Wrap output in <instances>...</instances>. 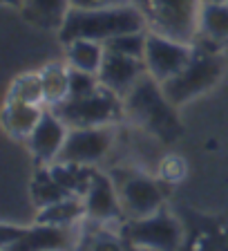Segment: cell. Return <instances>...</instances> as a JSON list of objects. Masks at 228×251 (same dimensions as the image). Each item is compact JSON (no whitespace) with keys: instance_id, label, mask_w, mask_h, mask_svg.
I'll list each match as a JSON object with an SVG mask.
<instances>
[{"instance_id":"obj_25","label":"cell","mask_w":228,"mask_h":251,"mask_svg":"<svg viewBox=\"0 0 228 251\" xmlns=\"http://www.w3.org/2000/svg\"><path fill=\"white\" fill-rule=\"evenodd\" d=\"M159 173H161V179H166V182H170V184H177V182H182L183 175H186V162L177 155H168L161 159Z\"/></svg>"},{"instance_id":"obj_8","label":"cell","mask_w":228,"mask_h":251,"mask_svg":"<svg viewBox=\"0 0 228 251\" xmlns=\"http://www.w3.org/2000/svg\"><path fill=\"white\" fill-rule=\"evenodd\" d=\"M114 141V132L110 126H96V128H72L68 139L63 144V151L56 162L65 164H90L101 162L110 152Z\"/></svg>"},{"instance_id":"obj_21","label":"cell","mask_w":228,"mask_h":251,"mask_svg":"<svg viewBox=\"0 0 228 251\" xmlns=\"http://www.w3.org/2000/svg\"><path fill=\"white\" fill-rule=\"evenodd\" d=\"M69 191L61 186V184L54 179V175L47 171H38L34 175V182H31V198H34V204L41 206V209H47L52 204L61 202V200H68L69 198Z\"/></svg>"},{"instance_id":"obj_18","label":"cell","mask_w":228,"mask_h":251,"mask_svg":"<svg viewBox=\"0 0 228 251\" xmlns=\"http://www.w3.org/2000/svg\"><path fill=\"white\" fill-rule=\"evenodd\" d=\"M49 173H52L54 179L65 191H69L72 195H78V198H83L88 193L90 184H92L94 175H96L94 171H90V166H83V164H65V162H54Z\"/></svg>"},{"instance_id":"obj_5","label":"cell","mask_w":228,"mask_h":251,"mask_svg":"<svg viewBox=\"0 0 228 251\" xmlns=\"http://www.w3.org/2000/svg\"><path fill=\"white\" fill-rule=\"evenodd\" d=\"M52 110L68 124V128H96L112 126L116 119H121L125 105L119 94L101 85L96 92L83 99H65L63 103L52 105Z\"/></svg>"},{"instance_id":"obj_24","label":"cell","mask_w":228,"mask_h":251,"mask_svg":"<svg viewBox=\"0 0 228 251\" xmlns=\"http://www.w3.org/2000/svg\"><path fill=\"white\" fill-rule=\"evenodd\" d=\"M99 88H101V81L96 74L69 68V99H83L88 94L96 92Z\"/></svg>"},{"instance_id":"obj_22","label":"cell","mask_w":228,"mask_h":251,"mask_svg":"<svg viewBox=\"0 0 228 251\" xmlns=\"http://www.w3.org/2000/svg\"><path fill=\"white\" fill-rule=\"evenodd\" d=\"M7 99L14 101H25V103H36L41 105L45 101V92H43V81L41 74H23L11 83Z\"/></svg>"},{"instance_id":"obj_31","label":"cell","mask_w":228,"mask_h":251,"mask_svg":"<svg viewBox=\"0 0 228 251\" xmlns=\"http://www.w3.org/2000/svg\"><path fill=\"white\" fill-rule=\"evenodd\" d=\"M141 251H143V249H141Z\"/></svg>"},{"instance_id":"obj_20","label":"cell","mask_w":228,"mask_h":251,"mask_svg":"<svg viewBox=\"0 0 228 251\" xmlns=\"http://www.w3.org/2000/svg\"><path fill=\"white\" fill-rule=\"evenodd\" d=\"M38 74H41V81H43L45 103L49 108L69 99V70H65L58 63H52V65H45Z\"/></svg>"},{"instance_id":"obj_27","label":"cell","mask_w":228,"mask_h":251,"mask_svg":"<svg viewBox=\"0 0 228 251\" xmlns=\"http://www.w3.org/2000/svg\"><path fill=\"white\" fill-rule=\"evenodd\" d=\"M25 226H11V225H2V235H0V242H2V249H9L14 247L16 242L21 240L23 235H25Z\"/></svg>"},{"instance_id":"obj_6","label":"cell","mask_w":228,"mask_h":251,"mask_svg":"<svg viewBox=\"0 0 228 251\" xmlns=\"http://www.w3.org/2000/svg\"><path fill=\"white\" fill-rule=\"evenodd\" d=\"M123 235L143 251H179L183 242L182 225L163 209L148 218L130 220L123 226Z\"/></svg>"},{"instance_id":"obj_14","label":"cell","mask_w":228,"mask_h":251,"mask_svg":"<svg viewBox=\"0 0 228 251\" xmlns=\"http://www.w3.org/2000/svg\"><path fill=\"white\" fill-rule=\"evenodd\" d=\"M43 112H45V110H41V105H36V103L7 99L5 110H2V124H5L9 135L29 137L31 130L36 128V124L41 121Z\"/></svg>"},{"instance_id":"obj_2","label":"cell","mask_w":228,"mask_h":251,"mask_svg":"<svg viewBox=\"0 0 228 251\" xmlns=\"http://www.w3.org/2000/svg\"><path fill=\"white\" fill-rule=\"evenodd\" d=\"M123 105L130 119L161 141H175L182 135V121L175 115V105L163 94L161 83L150 74H145L132 88L123 99Z\"/></svg>"},{"instance_id":"obj_11","label":"cell","mask_w":228,"mask_h":251,"mask_svg":"<svg viewBox=\"0 0 228 251\" xmlns=\"http://www.w3.org/2000/svg\"><path fill=\"white\" fill-rule=\"evenodd\" d=\"M68 124L54 110H47V112H43L41 121L31 130V135L27 137L29 139V151L41 162H56L63 151V144L68 139Z\"/></svg>"},{"instance_id":"obj_17","label":"cell","mask_w":228,"mask_h":251,"mask_svg":"<svg viewBox=\"0 0 228 251\" xmlns=\"http://www.w3.org/2000/svg\"><path fill=\"white\" fill-rule=\"evenodd\" d=\"M105 45L99 41H88V38H78V41L68 43V61L69 68L90 72L99 76V70L103 65Z\"/></svg>"},{"instance_id":"obj_10","label":"cell","mask_w":228,"mask_h":251,"mask_svg":"<svg viewBox=\"0 0 228 251\" xmlns=\"http://www.w3.org/2000/svg\"><path fill=\"white\" fill-rule=\"evenodd\" d=\"M145 74H148V68H145L143 58H132L125 54L112 52V50H105L103 65L99 70V81L103 88L119 94L121 99H125L132 92V88Z\"/></svg>"},{"instance_id":"obj_19","label":"cell","mask_w":228,"mask_h":251,"mask_svg":"<svg viewBox=\"0 0 228 251\" xmlns=\"http://www.w3.org/2000/svg\"><path fill=\"white\" fill-rule=\"evenodd\" d=\"M85 215V202L83 198L78 195H69L68 200H61V202L41 209L38 213V222L41 225H54V226H72L74 222Z\"/></svg>"},{"instance_id":"obj_26","label":"cell","mask_w":228,"mask_h":251,"mask_svg":"<svg viewBox=\"0 0 228 251\" xmlns=\"http://www.w3.org/2000/svg\"><path fill=\"white\" fill-rule=\"evenodd\" d=\"M90 251H125V249L119 238H114L112 233L101 231V233H96L92 240H90Z\"/></svg>"},{"instance_id":"obj_4","label":"cell","mask_w":228,"mask_h":251,"mask_svg":"<svg viewBox=\"0 0 228 251\" xmlns=\"http://www.w3.org/2000/svg\"><path fill=\"white\" fill-rule=\"evenodd\" d=\"M222 72H224V63L215 54V50L195 47L190 63L177 76L168 78L166 83H161V90L168 97V101L177 108V105L188 103L195 97L210 90L222 78Z\"/></svg>"},{"instance_id":"obj_3","label":"cell","mask_w":228,"mask_h":251,"mask_svg":"<svg viewBox=\"0 0 228 251\" xmlns=\"http://www.w3.org/2000/svg\"><path fill=\"white\" fill-rule=\"evenodd\" d=\"M132 5L141 11L150 31L190 45L195 43L204 0H132Z\"/></svg>"},{"instance_id":"obj_29","label":"cell","mask_w":228,"mask_h":251,"mask_svg":"<svg viewBox=\"0 0 228 251\" xmlns=\"http://www.w3.org/2000/svg\"><path fill=\"white\" fill-rule=\"evenodd\" d=\"M2 2H5V5H11V7H21V9H23L27 0H2Z\"/></svg>"},{"instance_id":"obj_23","label":"cell","mask_w":228,"mask_h":251,"mask_svg":"<svg viewBox=\"0 0 228 251\" xmlns=\"http://www.w3.org/2000/svg\"><path fill=\"white\" fill-rule=\"evenodd\" d=\"M145 43H148V34L143 31H130V34H121V36H114L110 41H105V50H112V52L125 54V56L132 58H143L145 56Z\"/></svg>"},{"instance_id":"obj_12","label":"cell","mask_w":228,"mask_h":251,"mask_svg":"<svg viewBox=\"0 0 228 251\" xmlns=\"http://www.w3.org/2000/svg\"><path fill=\"white\" fill-rule=\"evenodd\" d=\"M85 202V218L96 220V222H108V220L121 218L123 206H121L119 188L110 182V177L96 173L90 184L88 193L83 195Z\"/></svg>"},{"instance_id":"obj_16","label":"cell","mask_w":228,"mask_h":251,"mask_svg":"<svg viewBox=\"0 0 228 251\" xmlns=\"http://www.w3.org/2000/svg\"><path fill=\"white\" fill-rule=\"evenodd\" d=\"M199 31L206 41L215 45L228 41V2L224 0H204L199 16Z\"/></svg>"},{"instance_id":"obj_9","label":"cell","mask_w":228,"mask_h":251,"mask_svg":"<svg viewBox=\"0 0 228 251\" xmlns=\"http://www.w3.org/2000/svg\"><path fill=\"white\" fill-rule=\"evenodd\" d=\"M119 198L123 213L130 215V220L148 218L163 209V193L159 184L143 173H130L119 182Z\"/></svg>"},{"instance_id":"obj_13","label":"cell","mask_w":228,"mask_h":251,"mask_svg":"<svg viewBox=\"0 0 228 251\" xmlns=\"http://www.w3.org/2000/svg\"><path fill=\"white\" fill-rule=\"evenodd\" d=\"M72 247L69 226L41 225L29 226L21 240L7 251H68Z\"/></svg>"},{"instance_id":"obj_1","label":"cell","mask_w":228,"mask_h":251,"mask_svg":"<svg viewBox=\"0 0 228 251\" xmlns=\"http://www.w3.org/2000/svg\"><path fill=\"white\" fill-rule=\"evenodd\" d=\"M143 29H148V27H145L141 11L135 5L92 7V9L72 7L58 34H61V41L68 45L78 38L105 43L114 36H121V34Z\"/></svg>"},{"instance_id":"obj_7","label":"cell","mask_w":228,"mask_h":251,"mask_svg":"<svg viewBox=\"0 0 228 251\" xmlns=\"http://www.w3.org/2000/svg\"><path fill=\"white\" fill-rule=\"evenodd\" d=\"M192 54H195V47L190 43H182L155 34V31H148L143 63L148 68V74L157 78L159 83H166L168 78L177 76L190 63Z\"/></svg>"},{"instance_id":"obj_15","label":"cell","mask_w":228,"mask_h":251,"mask_svg":"<svg viewBox=\"0 0 228 251\" xmlns=\"http://www.w3.org/2000/svg\"><path fill=\"white\" fill-rule=\"evenodd\" d=\"M69 9H72V0H27L23 14L38 27L61 29Z\"/></svg>"},{"instance_id":"obj_30","label":"cell","mask_w":228,"mask_h":251,"mask_svg":"<svg viewBox=\"0 0 228 251\" xmlns=\"http://www.w3.org/2000/svg\"><path fill=\"white\" fill-rule=\"evenodd\" d=\"M224 2H228V0H224Z\"/></svg>"},{"instance_id":"obj_28","label":"cell","mask_w":228,"mask_h":251,"mask_svg":"<svg viewBox=\"0 0 228 251\" xmlns=\"http://www.w3.org/2000/svg\"><path fill=\"white\" fill-rule=\"evenodd\" d=\"M132 0H72V7H81V9H92V7H119L130 5Z\"/></svg>"}]
</instances>
